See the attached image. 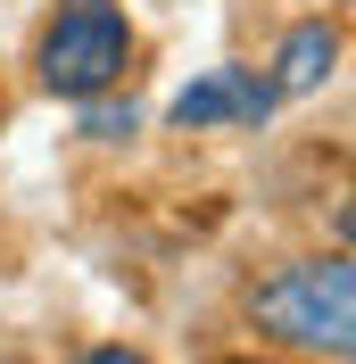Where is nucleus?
Here are the masks:
<instances>
[{
    "label": "nucleus",
    "instance_id": "nucleus-1",
    "mask_svg": "<svg viewBox=\"0 0 356 364\" xmlns=\"http://www.w3.org/2000/svg\"><path fill=\"white\" fill-rule=\"evenodd\" d=\"M257 331L282 348H307V356H348L356 348V273L348 257H307V265H282L257 290Z\"/></svg>",
    "mask_w": 356,
    "mask_h": 364
},
{
    "label": "nucleus",
    "instance_id": "nucleus-2",
    "mask_svg": "<svg viewBox=\"0 0 356 364\" xmlns=\"http://www.w3.org/2000/svg\"><path fill=\"white\" fill-rule=\"evenodd\" d=\"M133 67V25L116 0H58V17L42 33V83L58 100H91Z\"/></svg>",
    "mask_w": 356,
    "mask_h": 364
},
{
    "label": "nucleus",
    "instance_id": "nucleus-3",
    "mask_svg": "<svg viewBox=\"0 0 356 364\" xmlns=\"http://www.w3.org/2000/svg\"><path fill=\"white\" fill-rule=\"evenodd\" d=\"M273 100H282V91H273L266 75H248V67H216V75H199V83L174 100V124H182V133H207V124H266Z\"/></svg>",
    "mask_w": 356,
    "mask_h": 364
},
{
    "label": "nucleus",
    "instance_id": "nucleus-4",
    "mask_svg": "<svg viewBox=\"0 0 356 364\" xmlns=\"http://www.w3.org/2000/svg\"><path fill=\"white\" fill-rule=\"evenodd\" d=\"M332 67H340V33L315 17V25H298V33L282 42V75H273V91H323Z\"/></svg>",
    "mask_w": 356,
    "mask_h": 364
},
{
    "label": "nucleus",
    "instance_id": "nucleus-5",
    "mask_svg": "<svg viewBox=\"0 0 356 364\" xmlns=\"http://www.w3.org/2000/svg\"><path fill=\"white\" fill-rule=\"evenodd\" d=\"M133 124H141L133 100H125V108H100V100H83V133H91V141H125Z\"/></svg>",
    "mask_w": 356,
    "mask_h": 364
}]
</instances>
